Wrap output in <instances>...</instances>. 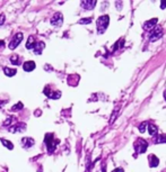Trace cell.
Returning a JSON list of instances; mask_svg holds the SVG:
<instances>
[{
	"label": "cell",
	"mask_w": 166,
	"mask_h": 172,
	"mask_svg": "<svg viewBox=\"0 0 166 172\" xmlns=\"http://www.w3.org/2000/svg\"><path fill=\"white\" fill-rule=\"evenodd\" d=\"M109 22H110V18L107 15H104V16H101L99 18L97 19L96 22V26H97V33L98 34H103L106 28L109 26Z\"/></svg>",
	"instance_id": "cell-1"
},
{
	"label": "cell",
	"mask_w": 166,
	"mask_h": 172,
	"mask_svg": "<svg viewBox=\"0 0 166 172\" xmlns=\"http://www.w3.org/2000/svg\"><path fill=\"white\" fill-rule=\"evenodd\" d=\"M58 143H59V141H58V139L56 141L54 136H53L52 134H46L45 135V144L50 153L53 152V150L56 149V146H57Z\"/></svg>",
	"instance_id": "cell-2"
},
{
	"label": "cell",
	"mask_w": 166,
	"mask_h": 172,
	"mask_svg": "<svg viewBox=\"0 0 166 172\" xmlns=\"http://www.w3.org/2000/svg\"><path fill=\"white\" fill-rule=\"evenodd\" d=\"M147 147H148V143L143 139H138L136 141V143H135V150L137 151L139 154L145 153L146 150H147Z\"/></svg>",
	"instance_id": "cell-3"
},
{
	"label": "cell",
	"mask_w": 166,
	"mask_h": 172,
	"mask_svg": "<svg viewBox=\"0 0 166 172\" xmlns=\"http://www.w3.org/2000/svg\"><path fill=\"white\" fill-rule=\"evenodd\" d=\"M22 39H23V34L22 33H17L14 37H12V39L10 41V43H9V49L10 50H15L16 47H17L18 45H19V43L22 42Z\"/></svg>",
	"instance_id": "cell-4"
},
{
	"label": "cell",
	"mask_w": 166,
	"mask_h": 172,
	"mask_svg": "<svg viewBox=\"0 0 166 172\" xmlns=\"http://www.w3.org/2000/svg\"><path fill=\"white\" fill-rule=\"evenodd\" d=\"M162 36H163V28L159 27V26H157L156 28L153 29V33L150 34V37H149V39H150L151 42H155V41L159 39Z\"/></svg>",
	"instance_id": "cell-5"
},
{
	"label": "cell",
	"mask_w": 166,
	"mask_h": 172,
	"mask_svg": "<svg viewBox=\"0 0 166 172\" xmlns=\"http://www.w3.org/2000/svg\"><path fill=\"white\" fill-rule=\"evenodd\" d=\"M62 22H63V17H62V14L61 12H57L54 16L51 18V24L53 26H61L62 25Z\"/></svg>",
	"instance_id": "cell-6"
},
{
	"label": "cell",
	"mask_w": 166,
	"mask_h": 172,
	"mask_svg": "<svg viewBox=\"0 0 166 172\" xmlns=\"http://www.w3.org/2000/svg\"><path fill=\"white\" fill-rule=\"evenodd\" d=\"M44 94H45L49 98H51V99H59V98L61 97V92H60V91H51L49 87H45V89H44Z\"/></svg>",
	"instance_id": "cell-7"
},
{
	"label": "cell",
	"mask_w": 166,
	"mask_h": 172,
	"mask_svg": "<svg viewBox=\"0 0 166 172\" xmlns=\"http://www.w3.org/2000/svg\"><path fill=\"white\" fill-rule=\"evenodd\" d=\"M26 129V125L24 123H19V124H16L14 125V127H9L8 131L12 132V133H16V132H24Z\"/></svg>",
	"instance_id": "cell-8"
},
{
	"label": "cell",
	"mask_w": 166,
	"mask_h": 172,
	"mask_svg": "<svg viewBox=\"0 0 166 172\" xmlns=\"http://www.w3.org/2000/svg\"><path fill=\"white\" fill-rule=\"evenodd\" d=\"M158 22V19L157 18H153V19H150L148 22H146L143 24V29L145 30H150V29H154L155 26H156V24Z\"/></svg>",
	"instance_id": "cell-9"
},
{
	"label": "cell",
	"mask_w": 166,
	"mask_h": 172,
	"mask_svg": "<svg viewBox=\"0 0 166 172\" xmlns=\"http://www.w3.org/2000/svg\"><path fill=\"white\" fill-rule=\"evenodd\" d=\"M44 47H45V44L43 43V42H36L34 45V47H33V51H34L35 54H42V51L44 50Z\"/></svg>",
	"instance_id": "cell-10"
},
{
	"label": "cell",
	"mask_w": 166,
	"mask_h": 172,
	"mask_svg": "<svg viewBox=\"0 0 166 172\" xmlns=\"http://www.w3.org/2000/svg\"><path fill=\"white\" fill-rule=\"evenodd\" d=\"M22 145H23L24 149H29V147H32L34 145V139H31V137H24L22 139Z\"/></svg>",
	"instance_id": "cell-11"
},
{
	"label": "cell",
	"mask_w": 166,
	"mask_h": 172,
	"mask_svg": "<svg viewBox=\"0 0 166 172\" xmlns=\"http://www.w3.org/2000/svg\"><path fill=\"white\" fill-rule=\"evenodd\" d=\"M81 6H83L85 9L91 10V9H93V8L96 6V1H95V0H87V1H81Z\"/></svg>",
	"instance_id": "cell-12"
},
{
	"label": "cell",
	"mask_w": 166,
	"mask_h": 172,
	"mask_svg": "<svg viewBox=\"0 0 166 172\" xmlns=\"http://www.w3.org/2000/svg\"><path fill=\"white\" fill-rule=\"evenodd\" d=\"M148 159H149V165L151 168H156L158 164H159V159H158L156 155H154V154L149 155Z\"/></svg>",
	"instance_id": "cell-13"
},
{
	"label": "cell",
	"mask_w": 166,
	"mask_h": 172,
	"mask_svg": "<svg viewBox=\"0 0 166 172\" xmlns=\"http://www.w3.org/2000/svg\"><path fill=\"white\" fill-rule=\"evenodd\" d=\"M23 67H24V71L31 72V71H33L35 69V63L33 61H27L23 64Z\"/></svg>",
	"instance_id": "cell-14"
},
{
	"label": "cell",
	"mask_w": 166,
	"mask_h": 172,
	"mask_svg": "<svg viewBox=\"0 0 166 172\" xmlns=\"http://www.w3.org/2000/svg\"><path fill=\"white\" fill-rule=\"evenodd\" d=\"M35 43H36V41H35L34 36H29V39H27V43H26V49H29V50H33Z\"/></svg>",
	"instance_id": "cell-15"
},
{
	"label": "cell",
	"mask_w": 166,
	"mask_h": 172,
	"mask_svg": "<svg viewBox=\"0 0 166 172\" xmlns=\"http://www.w3.org/2000/svg\"><path fill=\"white\" fill-rule=\"evenodd\" d=\"M4 72H5V74L6 75H8V77H12V75H15L16 74V70L15 69H9V67H5L4 69Z\"/></svg>",
	"instance_id": "cell-16"
},
{
	"label": "cell",
	"mask_w": 166,
	"mask_h": 172,
	"mask_svg": "<svg viewBox=\"0 0 166 172\" xmlns=\"http://www.w3.org/2000/svg\"><path fill=\"white\" fill-rule=\"evenodd\" d=\"M148 132H149V135H151V136H154L155 134H157V127H156V125H154V124L148 125Z\"/></svg>",
	"instance_id": "cell-17"
},
{
	"label": "cell",
	"mask_w": 166,
	"mask_h": 172,
	"mask_svg": "<svg viewBox=\"0 0 166 172\" xmlns=\"http://www.w3.org/2000/svg\"><path fill=\"white\" fill-rule=\"evenodd\" d=\"M1 143L5 145L8 150H12V149H14V145H12V142H9V141H7V139H1Z\"/></svg>",
	"instance_id": "cell-18"
},
{
	"label": "cell",
	"mask_w": 166,
	"mask_h": 172,
	"mask_svg": "<svg viewBox=\"0 0 166 172\" xmlns=\"http://www.w3.org/2000/svg\"><path fill=\"white\" fill-rule=\"evenodd\" d=\"M157 143H160V144L166 143V135L165 134H160V135H158V137H157Z\"/></svg>",
	"instance_id": "cell-19"
},
{
	"label": "cell",
	"mask_w": 166,
	"mask_h": 172,
	"mask_svg": "<svg viewBox=\"0 0 166 172\" xmlns=\"http://www.w3.org/2000/svg\"><path fill=\"white\" fill-rule=\"evenodd\" d=\"M10 61H12V64H15V65H18L20 62H19V56L18 55H14L10 57Z\"/></svg>",
	"instance_id": "cell-20"
},
{
	"label": "cell",
	"mask_w": 166,
	"mask_h": 172,
	"mask_svg": "<svg viewBox=\"0 0 166 172\" xmlns=\"http://www.w3.org/2000/svg\"><path fill=\"white\" fill-rule=\"evenodd\" d=\"M23 108V104L22 102H18V104H16V105L14 106L12 108V111H17V110H20Z\"/></svg>",
	"instance_id": "cell-21"
},
{
	"label": "cell",
	"mask_w": 166,
	"mask_h": 172,
	"mask_svg": "<svg viewBox=\"0 0 166 172\" xmlns=\"http://www.w3.org/2000/svg\"><path fill=\"white\" fill-rule=\"evenodd\" d=\"M92 18H85V19H80L79 20V24H89L92 22Z\"/></svg>",
	"instance_id": "cell-22"
},
{
	"label": "cell",
	"mask_w": 166,
	"mask_h": 172,
	"mask_svg": "<svg viewBox=\"0 0 166 172\" xmlns=\"http://www.w3.org/2000/svg\"><path fill=\"white\" fill-rule=\"evenodd\" d=\"M146 126H147V123H143V124H140V125H139V131H140L141 133H143L145 129H146Z\"/></svg>",
	"instance_id": "cell-23"
},
{
	"label": "cell",
	"mask_w": 166,
	"mask_h": 172,
	"mask_svg": "<svg viewBox=\"0 0 166 172\" xmlns=\"http://www.w3.org/2000/svg\"><path fill=\"white\" fill-rule=\"evenodd\" d=\"M4 22H5V15H0V25L4 24Z\"/></svg>",
	"instance_id": "cell-24"
},
{
	"label": "cell",
	"mask_w": 166,
	"mask_h": 172,
	"mask_svg": "<svg viewBox=\"0 0 166 172\" xmlns=\"http://www.w3.org/2000/svg\"><path fill=\"white\" fill-rule=\"evenodd\" d=\"M122 41H123V39H120V41H119V42H118L116 44H120V43H122ZM119 46H122V44H121V45H115L114 47H113V50H116V49H118Z\"/></svg>",
	"instance_id": "cell-25"
},
{
	"label": "cell",
	"mask_w": 166,
	"mask_h": 172,
	"mask_svg": "<svg viewBox=\"0 0 166 172\" xmlns=\"http://www.w3.org/2000/svg\"><path fill=\"white\" fill-rule=\"evenodd\" d=\"M160 7H162V9H165V8H166V1H162Z\"/></svg>",
	"instance_id": "cell-26"
},
{
	"label": "cell",
	"mask_w": 166,
	"mask_h": 172,
	"mask_svg": "<svg viewBox=\"0 0 166 172\" xmlns=\"http://www.w3.org/2000/svg\"><path fill=\"white\" fill-rule=\"evenodd\" d=\"M112 172H123V169H122V168H118V169H115L114 171H112Z\"/></svg>",
	"instance_id": "cell-27"
},
{
	"label": "cell",
	"mask_w": 166,
	"mask_h": 172,
	"mask_svg": "<svg viewBox=\"0 0 166 172\" xmlns=\"http://www.w3.org/2000/svg\"><path fill=\"white\" fill-rule=\"evenodd\" d=\"M4 44H5V42H4V41H0V46H1V47H4Z\"/></svg>",
	"instance_id": "cell-28"
},
{
	"label": "cell",
	"mask_w": 166,
	"mask_h": 172,
	"mask_svg": "<svg viewBox=\"0 0 166 172\" xmlns=\"http://www.w3.org/2000/svg\"><path fill=\"white\" fill-rule=\"evenodd\" d=\"M164 98H165V100H166V90L164 91Z\"/></svg>",
	"instance_id": "cell-29"
}]
</instances>
